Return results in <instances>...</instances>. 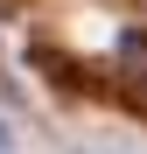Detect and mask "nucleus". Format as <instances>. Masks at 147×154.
Here are the masks:
<instances>
[{
  "instance_id": "obj_1",
  "label": "nucleus",
  "mask_w": 147,
  "mask_h": 154,
  "mask_svg": "<svg viewBox=\"0 0 147 154\" xmlns=\"http://www.w3.org/2000/svg\"><path fill=\"white\" fill-rule=\"evenodd\" d=\"M0 154H14V140H7V126H0Z\"/></svg>"
}]
</instances>
